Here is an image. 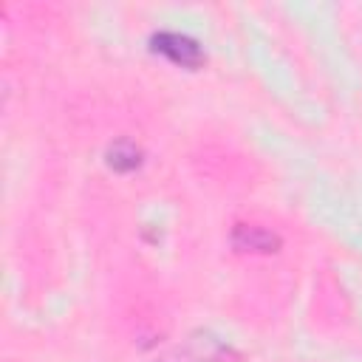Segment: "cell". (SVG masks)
Masks as SVG:
<instances>
[{"label": "cell", "mask_w": 362, "mask_h": 362, "mask_svg": "<svg viewBox=\"0 0 362 362\" xmlns=\"http://www.w3.org/2000/svg\"><path fill=\"white\" fill-rule=\"evenodd\" d=\"M153 48L161 51L164 57H170L175 65H184V68H195V65H201V59H204L198 42L189 40V37H184V34H175V31H161V34H156V37H153Z\"/></svg>", "instance_id": "cell-1"}, {"label": "cell", "mask_w": 362, "mask_h": 362, "mask_svg": "<svg viewBox=\"0 0 362 362\" xmlns=\"http://www.w3.org/2000/svg\"><path fill=\"white\" fill-rule=\"evenodd\" d=\"M141 161V150L133 144V141H116L107 147V164L119 173H127V170H136Z\"/></svg>", "instance_id": "cell-4"}, {"label": "cell", "mask_w": 362, "mask_h": 362, "mask_svg": "<svg viewBox=\"0 0 362 362\" xmlns=\"http://www.w3.org/2000/svg\"><path fill=\"white\" fill-rule=\"evenodd\" d=\"M218 345L209 337H192L189 342H184L181 348H175L173 354L156 359V362H209L218 356Z\"/></svg>", "instance_id": "cell-3"}, {"label": "cell", "mask_w": 362, "mask_h": 362, "mask_svg": "<svg viewBox=\"0 0 362 362\" xmlns=\"http://www.w3.org/2000/svg\"><path fill=\"white\" fill-rule=\"evenodd\" d=\"M232 243H235V249H240V252H263V255H269V252H277L280 238H277L274 232L263 229V226L238 223L235 232H232Z\"/></svg>", "instance_id": "cell-2"}]
</instances>
